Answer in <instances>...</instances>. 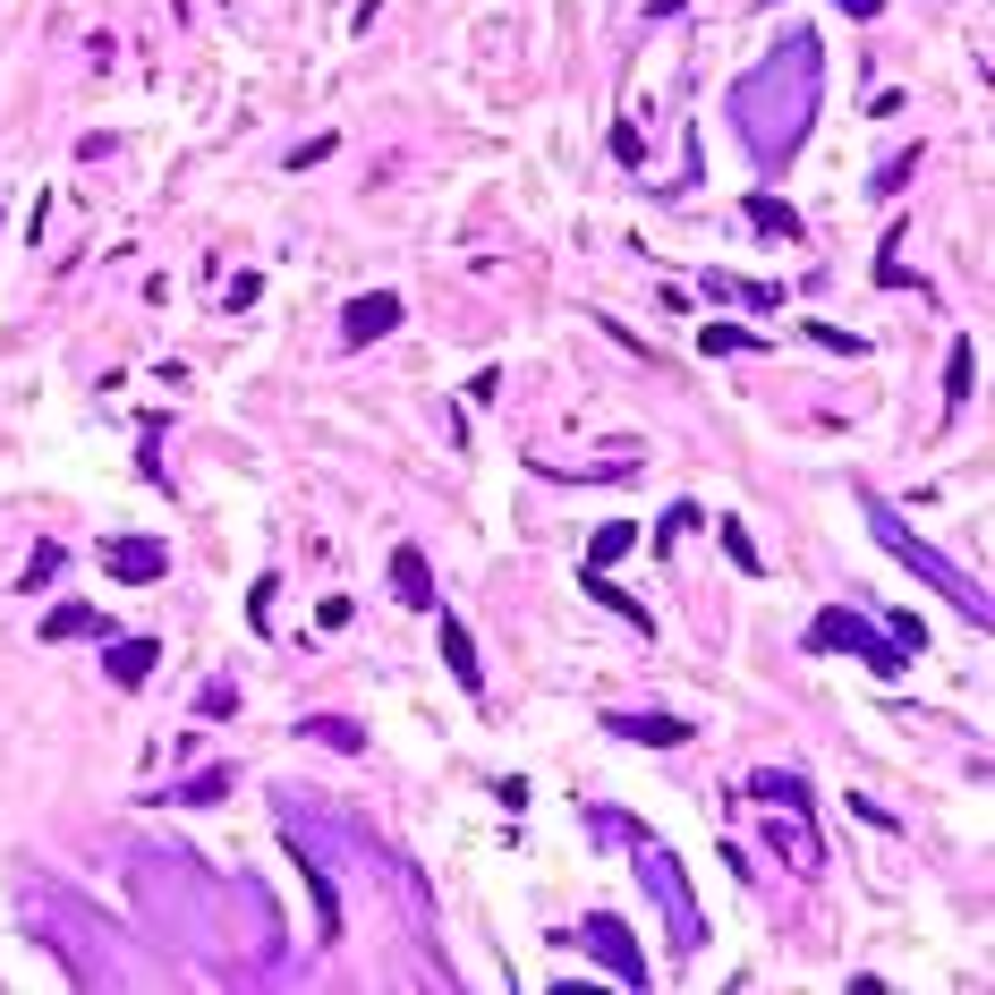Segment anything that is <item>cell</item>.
Returning a JSON list of instances; mask_svg holds the SVG:
<instances>
[{
    "instance_id": "8",
    "label": "cell",
    "mask_w": 995,
    "mask_h": 995,
    "mask_svg": "<svg viewBox=\"0 0 995 995\" xmlns=\"http://www.w3.org/2000/svg\"><path fill=\"white\" fill-rule=\"evenodd\" d=\"M612 732L646 740V749H673V740H689V723H681V715H639V723H612Z\"/></svg>"
},
{
    "instance_id": "4",
    "label": "cell",
    "mask_w": 995,
    "mask_h": 995,
    "mask_svg": "<svg viewBox=\"0 0 995 995\" xmlns=\"http://www.w3.org/2000/svg\"><path fill=\"white\" fill-rule=\"evenodd\" d=\"M391 587H400V605H409V612H434V571H425L418 545H391Z\"/></svg>"
},
{
    "instance_id": "18",
    "label": "cell",
    "mask_w": 995,
    "mask_h": 995,
    "mask_svg": "<svg viewBox=\"0 0 995 995\" xmlns=\"http://www.w3.org/2000/svg\"><path fill=\"white\" fill-rule=\"evenodd\" d=\"M842 9H860V18H876V9H885V0H842Z\"/></svg>"
},
{
    "instance_id": "14",
    "label": "cell",
    "mask_w": 995,
    "mask_h": 995,
    "mask_svg": "<svg viewBox=\"0 0 995 995\" xmlns=\"http://www.w3.org/2000/svg\"><path fill=\"white\" fill-rule=\"evenodd\" d=\"M723 553H732L740 571H758V545H749V528H740V519H723Z\"/></svg>"
},
{
    "instance_id": "15",
    "label": "cell",
    "mask_w": 995,
    "mask_h": 995,
    "mask_svg": "<svg viewBox=\"0 0 995 995\" xmlns=\"http://www.w3.org/2000/svg\"><path fill=\"white\" fill-rule=\"evenodd\" d=\"M222 792H230V774L213 766V774H196V783H188V792H179V800H196V808H204V800H222Z\"/></svg>"
},
{
    "instance_id": "2",
    "label": "cell",
    "mask_w": 995,
    "mask_h": 995,
    "mask_svg": "<svg viewBox=\"0 0 995 995\" xmlns=\"http://www.w3.org/2000/svg\"><path fill=\"white\" fill-rule=\"evenodd\" d=\"M102 571H111V578H136V587H145V578L170 571V553H162L154 537H111V545H102Z\"/></svg>"
},
{
    "instance_id": "1",
    "label": "cell",
    "mask_w": 995,
    "mask_h": 995,
    "mask_svg": "<svg viewBox=\"0 0 995 995\" xmlns=\"http://www.w3.org/2000/svg\"><path fill=\"white\" fill-rule=\"evenodd\" d=\"M808 646H860V664H867V673H885V681L902 673V646H885V639H876V630L860 621V612H826V621L808 630Z\"/></svg>"
},
{
    "instance_id": "7",
    "label": "cell",
    "mask_w": 995,
    "mask_h": 995,
    "mask_svg": "<svg viewBox=\"0 0 995 995\" xmlns=\"http://www.w3.org/2000/svg\"><path fill=\"white\" fill-rule=\"evenodd\" d=\"M154 655H162L154 639H129V646H111V681H120V689H136V681L154 673Z\"/></svg>"
},
{
    "instance_id": "12",
    "label": "cell",
    "mask_w": 995,
    "mask_h": 995,
    "mask_svg": "<svg viewBox=\"0 0 995 995\" xmlns=\"http://www.w3.org/2000/svg\"><path fill=\"white\" fill-rule=\"evenodd\" d=\"M630 553V519H612L605 537H596V553H587V571H605V562H621Z\"/></svg>"
},
{
    "instance_id": "16",
    "label": "cell",
    "mask_w": 995,
    "mask_h": 995,
    "mask_svg": "<svg viewBox=\"0 0 995 995\" xmlns=\"http://www.w3.org/2000/svg\"><path fill=\"white\" fill-rule=\"evenodd\" d=\"M944 391H953V400H962V391H970V341H953V366H944Z\"/></svg>"
},
{
    "instance_id": "17",
    "label": "cell",
    "mask_w": 995,
    "mask_h": 995,
    "mask_svg": "<svg viewBox=\"0 0 995 995\" xmlns=\"http://www.w3.org/2000/svg\"><path fill=\"white\" fill-rule=\"evenodd\" d=\"M43 578H60V545H43V553L26 562V587H43Z\"/></svg>"
},
{
    "instance_id": "10",
    "label": "cell",
    "mask_w": 995,
    "mask_h": 995,
    "mask_svg": "<svg viewBox=\"0 0 995 995\" xmlns=\"http://www.w3.org/2000/svg\"><path fill=\"white\" fill-rule=\"evenodd\" d=\"M86 630H102V612H86V605H60V612H43V639H86Z\"/></svg>"
},
{
    "instance_id": "9",
    "label": "cell",
    "mask_w": 995,
    "mask_h": 995,
    "mask_svg": "<svg viewBox=\"0 0 995 995\" xmlns=\"http://www.w3.org/2000/svg\"><path fill=\"white\" fill-rule=\"evenodd\" d=\"M587 596H596V605H612L621 621H630V630H646V605H639V596H621V587H612L605 571H587Z\"/></svg>"
},
{
    "instance_id": "5",
    "label": "cell",
    "mask_w": 995,
    "mask_h": 995,
    "mask_svg": "<svg viewBox=\"0 0 995 995\" xmlns=\"http://www.w3.org/2000/svg\"><path fill=\"white\" fill-rule=\"evenodd\" d=\"M443 664H451V681H460L468 698H477V689H485V673H477V639H468L460 621H443Z\"/></svg>"
},
{
    "instance_id": "6",
    "label": "cell",
    "mask_w": 995,
    "mask_h": 995,
    "mask_svg": "<svg viewBox=\"0 0 995 995\" xmlns=\"http://www.w3.org/2000/svg\"><path fill=\"white\" fill-rule=\"evenodd\" d=\"M587 944H596V953H605V962L621 970L630 987H639V979H646V962H639V953H630V944H621V928H612V919H596V928H587Z\"/></svg>"
},
{
    "instance_id": "13",
    "label": "cell",
    "mask_w": 995,
    "mask_h": 995,
    "mask_svg": "<svg viewBox=\"0 0 995 995\" xmlns=\"http://www.w3.org/2000/svg\"><path fill=\"white\" fill-rule=\"evenodd\" d=\"M749 222H758V230H800V213L774 204V196H749Z\"/></svg>"
},
{
    "instance_id": "3",
    "label": "cell",
    "mask_w": 995,
    "mask_h": 995,
    "mask_svg": "<svg viewBox=\"0 0 995 995\" xmlns=\"http://www.w3.org/2000/svg\"><path fill=\"white\" fill-rule=\"evenodd\" d=\"M391 323H400V298H391V289H366V298H350V316H341V332H350L357 350H366V341H384Z\"/></svg>"
},
{
    "instance_id": "11",
    "label": "cell",
    "mask_w": 995,
    "mask_h": 995,
    "mask_svg": "<svg viewBox=\"0 0 995 995\" xmlns=\"http://www.w3.org/2000/svg\"><path fill=\"white\" fill-rule=\"evenodd\" d=\"M749 792H758L766 808H792V800H808V783H792V774H758Z\"/></svg>"
}]
</instances>
